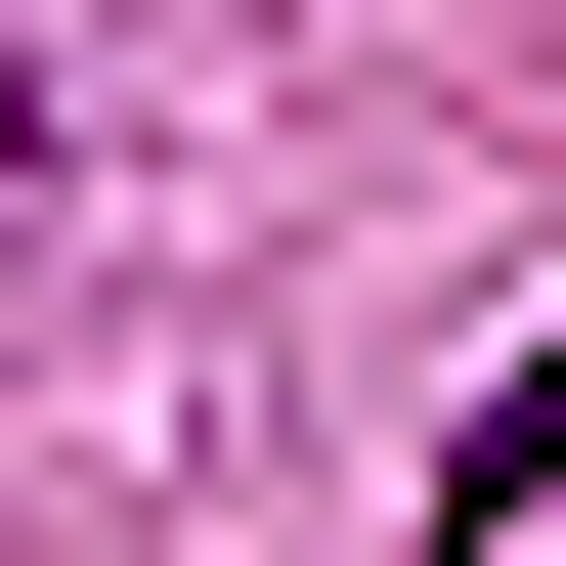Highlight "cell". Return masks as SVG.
Wrapping results in <instances>:
<instances>
[{"label":"cell","instance_id":"1","mask_svg":"<svg viewBox=\"0 0 566 566\" xmlns=\"http://www.w3.org/2000/svg\"><path fill=\"white\" fill-rule=\"evenodd\" d=\"M436 566H566V349L480 392V480H436Z\"/></svg>","mask_w":566,"mask_h":566},{"label":"cell","instance_id":"2","mask_svg":"<svg viewBox=\"0 0 566 566\" xmlns=\"http://www.w3.org/2000/svg\"><path fill=\"white\" fill-rule=\"evenodd\" d=\"M0 132H44V44H0Z\"/></svg>","mask_w":566,"mask_h":566}]
</instances>
